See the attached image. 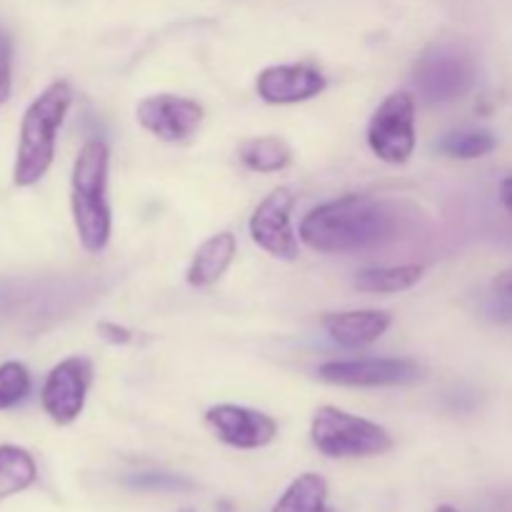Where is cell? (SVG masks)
I'll use <instances>...</instances> for the list:
<instances>
[{
	"mask_svg": "<svg viewBox=\"0 0 512 512\" xmlns=\"http://www.w3.org/2000/svg\"><path fill=\"white\" fill-rule=\"evenodd\" d=\"M405 215L395 200L343 195L318 205L300 220V240L325 255L373 250L398 238Z\"/></svg>",
	"mask_w": 512,
	"mask_h": 512,
	"instance_id": "obj_1",
	"label": "cell"
},
{
	"mask_svg": "<svg viewBox=\"0 0 512 512\" xmlns=\"http://www.w3.org/2000/svg\"><path fill=\"white\" fill-rule=\"evenodd\" d=\"M110 153L103 140H88L80 148L70 175V208L78 240L90 255L103 253L113 230L108 205Z\"/></svg>",
	"mask_w": 512,
	"mask_h": 512,
	"instance_id": "obj_2",
	"label": "cell"
},
{
	"mask_svg": "<svg viewBox=\"0 0 512 512\" xmlns=\"http://www.w3.org/2000/svg\"><path fill=\"white\" fill-rule=\"evenodd\" d=\"M70 103H73L70 85L65 80H55L25 110L13 168V183L18 188H30L50 170L55 158V140Z\"/></svg>",
	"mask_w": 512,
	"mask_h": 512,
	"instance_id": "obj_3",
	"label": "cell"
},
{
	"mask_svg": "<svg viewBox=\"0 0 512 512\" xmlns=\"http://www.w3.org/2000/svg\"><path fill=\"white\" fill-rule=\"evenodd\" d=\"M310 440L325 458H373L393 448V438L378 423L350 415L335 405L315 410Z\"/></svg>",
	"mask_w": 512,
	"mask_h": 512,
	"instance_id": "obj_4",
	"label": "cell"
},
{
	"mask_svg": "<svg viewBox=\"0 0 512 512\" xmlns=\"http://www.w3.org/2000/svg\"><path fill=\"white\" fill-rule=\"evenodd\" d=\"M478 80L475 60L465 50L448 43H435L415 60L413 85L418 98L428 105L453 103L465 98Z\"/></svg>",
	"mask_w": 512,
	"mask_h": 512,
	"instance_id": "obj_5",
	"label": "cell"
},
{
	"mask_svg": "<svg viewBox=\"0 0 512 512\" xmlns=\"http://www.w3.org/2000/svg\"><path fill=\"white\" fill-rule=\"evenodd\" d=\"M368 145L388 165L408 163L415 150V98L405 90L390 93L368 123Z\"/></svg>",
	"mask_w": 512,
	"mask_h": 512,
	"instance_id": "obj_6",
	"label": "cell"
},
{
	"mask_svg": "<svg viewBox=\"0 0 512 512\" xmlns=\"http://www.w3.org/2000/svg\"><path fill=\"white\" fill-rule=\"evenodd\" d=\"M318 378L340 388H395L418 383L420 368L408 358L330 360L320 365Z\"/></svg>",
	"mask_w": 512,
	"mask_h": 512,
	"instance_id": "obj_7",
	"label": "cell"
},
{
	"mask_svg": "<svg viewBox=\"0 0 512 512\" xmlns=\"http://www.w3.org/2000/svg\"><path fill=\"white\" fill-rule=\"evenodd\" d=\"M90 380H93V363L83 355H73L55 365L45 378L43 393H40L45 415L55 425H70L73 420H78L85 408Z\"/></svg>",
	"mask_w": 512,
	"mask_h": 512,
	"instance_id": "obj_8",
	"label": "cell"
},
{
	"mask_svg": "<svg viewBox=\"0 0 512 512\" xmlns=\"http://www.w3.org/2000/svg\"><path fill=\"white\" fill-rule=\"evenodd\" d=\"M293 205L295 198L288 188H275L273 193L260 200L258 208L250 215V238L273 258L295 260L300 255L298 235L290 223Z\"/></svg>",
	"mask_w": 512,
	"mask_h": 512,
	"instance_id": "obj_9",
	"label": "cell"
},
{
	"mask_svg": "<svg viewBox=\"0 0 512 512\" xmlns=\"http://www.w3.org/2000/svg\"><path fill=\"white\" fill-rule=\"evenodd\" d=\"M135 118L148 133L165 143H183L203 125V105L183 95H148L135 108Z\"/></svg>",
	"mask_w": 512,
	"mask_h": 512,
	"instance_id": "obj_10",
	"label": "cell"
},
{
	"mask_svg": "<svg viewBox=\"0 0 512 512\" xmlns=\"http://www.w3.org/2000/svg\"><path fill=\"white\" fill-rule=\"evenodd\" d=\"M205 425L213 430L220 443L238 450L265 448L278 435V423L260 410L243 408V405H213L205 413Z\"/></svg>",
	"mask_w": 512,
	"mask_h": 512,
	"instance_id": "obj_11",
	"label": "cell"
},
{
	"mask_svg": "<svg viewBox=\"0 0 512 512\" xmlns=\"http://www.w3.org/2000/svg\"><path fill=\"white\" fill-rule=\"evenodd\" d=\"M255 90L270 105L305 103L325 90V75L308 63L270 65L260 70Z\"/></svg>",
	"mask_w": 512,
	"mask_h": 512,
	"instance_id": "obj_12",
	"label": "cell"
},
{
	"mask_svg": "<svg viewBox=\"0 0 512 512\" xmlns=\"http://www.w3.org/2000/svg\"><path fill=\"white\" fill-rule=\"evenodd\" d=\"M390 323L393 318L385 310H343V313H325L320 320L328 338L348 350L378 343L388 333Z\"/></svg>",
	"mask_w": 512,
	"mask_h": 512,
	"instance_id": "obj_13",
	"label": "cell"
},
{
	"mask_svg": "<svg viewBox=\"0 0 512 512\" xmlns=\"http://www.w3.org/2000/svg\"><path fill=\"white\" fill-rule=\"evenodd\" d=\"M238 250V240L233 233H218L205 240L193 255V263L188 268V283L193 288H210L218 283L230 268Z\"/></svg>",
	"mask_w": 512,
	"mask_h": 512,
	"instance_id": "obj_14",
	"label": "cell"
},
{
	"mask_svg": "<svg viewBox=\"0 0 512 512\" xmlns=\"http://www.w3.org/2000/svg\"><path fill=\"white\" fill-rule=\"evenodd\" d=\"M423 278V265H380V268H365L355 275V288L360 293L393 295L410 290Z\"/></svg>",
	"mask_w": 512,
	"mask_h": 512,
	"instance_id": "obj_15",
	"label": "cell"
},
{
	"mask_svg": "<svg viewBox=\"0 0 512 512\" xmlns=\"http://www.w3.org/2000/svg\"><path fill=\"white\" fill-rule=\"evenodd\" d=\"M240 163L255 173H278L288 168L293 160V150L278 135H263V138H250L238 150Z\"/></svg>",
	"mask_w": 512,
	"mask_h": 512,
	"instance_id": "obj_16",
	"label": "cell"
},
{
	"mask_svg": "<svg viewBox=\"0 0 512 512\" xmlns=\"http://www.w3.org/2000/svg\"><path fill=\"white\" fill-rule=\"evenodd\" d=\"M38 478V468L28 450L18 445H0V503L23 493Z\"/></svg>",
	"mask_w": 512,
	"mask_h": 512,
	"instance_id": "obj_17",
	"label": "cell"
},
{
	"mask_svg": "<svg viewBox=\"0 0 512 512\" xmlns=\"http://www.w3.org/2000/svg\"><path fill=\"white\" fill-rule=\"evenodd\" d=\"M325 500H328L325 478L315 473H305L298 480H293V485L285 490L273 512H330Z\"/></svg>",
	"mask_w": 512,
	"mask_h": 512,
	"instance_id": "obj_18",
	"label": "cell"
},
{
	"mask_svg": "<svg viewBox=\"0 0 512 512\" xmlns=\"http://www.w3.org/2000/svg\"><path fill=\"white\" fill-rule=\"evenodd\" d=\"M495 145H498V140L488 130H453V133H448L440 140L438 150L448 155V158L475 160L493 153Z\"/></svg>",
	"mask_w": 512,
	"mask_h": 512,
	"instance_id": "obj_19",
	"label": "cell"
},
{
	"mask_svg": "<svg viewBox=\"0 0 512 512\" xmlns=\"http://www.w3.org/2000/svg\"><path fill=\"white\" fill-rule=\"evenodd\" d=\"M30 388H33V383H30V373L23 363L8 360V363L0 365V410L23 403L30 395Z\"/></svg>",
	"mask_w": 512,
	"mask_h": 512,
	"instance_id": "obj_20",
	"label": "cell"
},
{
	"mask_svg": "<svg viewBox=\"0 0 512 512\" xmlns=\"http://www.w3.org/2000/svg\"><path fill=\"white\" fill-rule=\"evenodd\" d=\"M128 483L138 490H188L190 483L188 480H180L178 475H168V473H140L128 478Z\"/></svg>",
	"mask_w": 512,
	"mask_h": 512,
	"instance_id": "obj_21",
	"label": "cell"
},
{
	"mask_svg": "<svg viewBox=\"0 0 512 512\" xmlns=\"http://www.w3.org/2000/svg\"><path fill=\"white\" fill-rule=\"evenodd\" d=\"M13 88V43L5 33H0V105L10 98Z\"/></svg>",
	"mask_w": 512,
	"mask_h": 512,
	"instance_id": "obj_22",
	"label": "cell"
},
{
	"mask_svg": "<svg viewBox=\"0 0 512 512\" xmlns=\"http://www.w3.org/2000/svg\"><path fill=\"white\" fill-rule=\"evenodd\" d=\"M98 335L100 338L105 340V343H110V345H130L135 340V335H133V330H128V328H123V325H118V323H110V320H103V323H98Z\"/></svg>",
	"mask_w": 512,
	"mask_h": 512,
	"instance_id": "obj_23",
	"label": "cell"
},
{
	"mask_svg": "<svg viewBox=\"0 0 512 512\" xmlns=\"http://www.w3.org/2000/svg\"><path fill=\"white\" fill-rule=\"evenodd\" d=\"M495 290H498L500 295H505V298H512V268L495 278Z\"/></svg>",
	"mask_w": 512,
	"mask_h": 512,
	"instance_id": "obj_24",
	"label": "cell"
},
{
	"mask_svg": "<svg viewBox=\"0 0 512 512\" xmlns=\"http://www.w3.org/2000/svg\"><path fill=\"white\" fill-rule=\"evenodd\" d=\"M500 200H503L505 208L512 213V175L510 178H505L503 185H500Z\"/></svg>",
	"mask_w": 512,
	"mask_h": 512,
	"instance_id": "obj_25",
	"label": "cell"
},
{
	"mask_svg": "<svg viewBox=\"0 0 512 512\" xmlns=\"http://www.w3.org/2000/svg\"><path fill=\"white\" fill-rule=\"evenodd\" d=\"M435 512H458L455 508H450V505H443V508H438Z\"/></svg>",
	"mask_w": 512,
	"mask_h": 512,
	"instance_id": "obj_26",
	"label": "cell"
},
{
	"mask_svg": "<svg viewBox=\"0 0 512 512\" xmlns=\"http://www.w3.org/2000/svg\"><path fill=\"white\" fill-rule=\"evenodd\" d=\"M185 512H193V510H185Z\"/></svg>",
	"mask_w": 512,
	"mask_h": 512,
	"instance_id": "obj_27",
	"label": "cell"
}]
</instances>
